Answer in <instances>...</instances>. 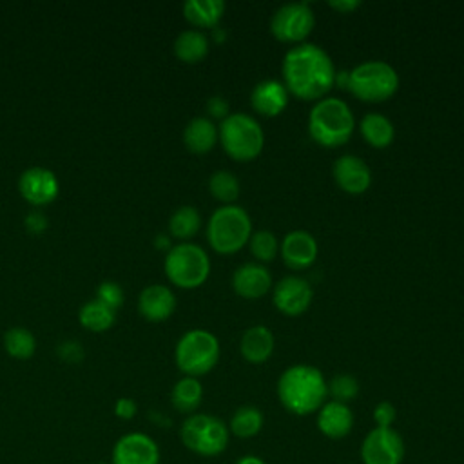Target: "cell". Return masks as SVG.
I'll use <instances>...</instances> for the list:
<instances>
[{"mask_svg":"<svg viewBox=\"0 0 464 464\" xmlns=\"http://www.w3.org/2000/svg\"><path fill=\"white\" fill-rule=\"evenodd\" d=\"M283 83L301 100H321L335 83V65L330 54L312 42L292 45L281 63Z\"/></svg>","mask_w":464,"mask_h":464,"instance_id":"1","label":"cell"},{"mask_svg":"<svg viewBox=\"0 0 464 464\" xmlns=\"http://www.w3.org/2000/svg\"><path fill=\"white\" fill-rule=\"evenodd\" d=\"M276 390L285 410L294 415H310L326 402L328 382L319 368L294 364L279 375Z\"/></svg>","mask_w":464,"mask_h":464,"instance_id":"2","label":"cell"},{"mask_svg":"<svg viewBox=\"0 0 464 464\" xmlns=\"http://www.w3.org/2000/svg\"><path fill=\"white\" fill-rule=\"evenodd\" d=\"M355 129V118L346 102L335 96L317 100L308 112V132L321 147L344 145Z\"/></svg>","mask_w":464,"mask_h":464,"instance_id":"3","label":"cell"},{"mask_svg":"<svg viewBox=\"0 0 464 464\" xmlns=\"http://www.w3.org/2000/svg\"><path fill=\"white\" fill-rule=\"evenodd\" d=\"M252 221L239 205H221L207 223V241L218 254H234L248 245Z\"/></svg>","mask_w":464,"mask_h":464,"instance_id":"4","label":"cell"},{"mask_svg":"<svg viewBox=\"0 0 464 464\" xmlns=\"http://www.w3.org/2000/svg\"><path fill=\"white\" fill-rule=\"evenodd\" d=\"M218 140L232 160L250 161L261 154L265 132L254 116L246 112H230L218 127Z\"/></svg>","mask_w":464,"mask_h":464,"instance_id":"5","label":"cell"},{"mask_svg":"<svg viewBox=\"0 0 464 464\" xmlns=\"http://www.w3.org/2000/svg\"><path fill=\"white\" fill-rule=\"evenodd\" d=\"M346 89L361 102L379 103L399 89V72L382 60H368L348 71Z\"/></svg>","mask_w":464,"mask_h":464,"instance_id":"6","label":"cell"},{"mask_svg":"<svg viewBox=\"0 0 464 464\" xmlns=\"http://www.w3.org/2000/svg\"><path fill=\"white\" fill-rule=\"evenodd\" d=\"M163 270L174 286L192 290L208 279L210 257L196 243H178L167 252Z\"/></svg>","mask_w":464,"mask_h":464,"instance_id":"7","label":"cell"},{"mask_svg":"<svg viewBox=\"0 0 464 464\" xmlns=\"http://www.w3.org/2000/svg\"><path fill=\"white\" fill-rule=\"evenodd\" d=\"M176 366L187 377H199L208 373L219 361L218 337L203 328L185 332L174 348Z\"/></svg>","mask_w":464,"mask_h":464,"instance_id":"8","label":"cell"},{"mask_svg":"<svg viewBox=\"0 0 464 464\" xmlns=\"http://www.w3.org/2000/svg\"><path fill=\"white\" fill-rule=\"evenodd\" d=\"M228 426L208 413L188 415L179 430L181 442L201 457H216L228 446Z\"/></svg>","mask_w":464,"mask_h":464,"instance_id":"9","label":"cell"},{"mask_svg":"<svg viewBox=\"0 0 464 464\" xmlns=\"http://www.w3.org/2000/svg\"><path fill=\"white\" fill-rule=\"evenodd\" d=\"M315 25V14L308 2L279 5L270 18L272 34L285 44H303Z\"/></svg>","mask_w":464,"mask_h":464,"instance_id":"10","label":"cell"},{"mask_svg":"<svg viewBox=\"0 0 464 464\" xmlns=\"http://www.w3.org/2000/svg\"><path fill=\"white\" fill-rule=\"evenodd\" d=\"M404 440L393 428H373L361 442L362 464H401Z\"/></svg>","mask_w":464,"mask_h":464,"instance_id":"11","label":"cell"},{"mask_svg":"<svg viewBox=\"0 0 464 464\" xmlns=\"http://www.w3.org/2000/svg\"><path fill=\"white\" fill-rule=\"evenodd\" d=\"M314 299V290L310 283L297 276H286L279 279L272 292V301L276 308L285 315H301L308 310Z\"/></svg>","mask_w":464,"mask_h":464,"instance_id":"12","label":"cell"},{"mask_svg":"<svg viewBox=\"0 0 464 464\" xmlns=\"http://www.w3.org/2000/svg\"><path fill=\"white\" fill-rule=\"evenodd\" d=\"M18 190L27 203L34 207H44L56 199L60 192V183L53 170L45 167H31L20 174Z\"/></svg>","mask_w":464,"mask_h":464,"instance_id":"13","label":"cell"},{"mask_svg":"<svg viewBox=\"0 0 464 464\" xmlns=\"http://www.w3.org/2000/svg\"><path fill=\"white\" fill-rule=\"evenodd\" d=\"M112 464H160V448L145 433H127L114 444Z\"/></svg>","mask_w":464,"mask_h":464,"instance_id":"14","label":"cell"},{"mask_svg":"<svg viewBox=\"0 0 464 464\" xmlns=\"http://www.w3.org/2000/svg\"><path fill=\"white\" fill-rule=\"evenodd\" d=\"M337 187L348 194H362L372 183V170L368 163L355 154H343L334 161L332 167Z\"/></svg>","mask_w":464,"mask_h":464,"instance_id":"15","label":"cell"},{"mask_svg":"<svg viewBox=\"0 0 464 464\" xmlns=\"http://www.w3.org/2000/svg\"><path fill=\"white\" fill-rule=\"evenodd\" d=\"M317 241L306 230H290L279 243V254L286 266L294 270L308 268L317 257Z\"/></svg>","mask_w":464,"mask_h":464,"instance_id":"16","label":"cell"},{"mask_svg":"<svg viewBox=\"0 0 464 464\" xmlns=\"http://www.w3.org/2000/svg\"><path fill=\"white\" fill-rule=\"evenodd\" d=\"M176 310V295L165 285H149L140 292L138 312L150 323L167 321Z\"/></svg>","mask_w":464,"mask_h":464,"instance_id":"17","label":"cell"},{"mask_svg":"<svg viewBox=\"0 0 464 464\" xmlns=\"http://www.w3.org/2000/svg\"><path fill=\"white\" fill-rule=\"evenodd\" d=\"M272 286V274L261 263H245L232 274V288L245 299L263 297Z\"/></svg>","mask_w":464,"mask_h":464,"instance_id":"18","label":"cell"},{"mask_svg":"<svg viewBox=\"0 0 464 464\" xmlns=\"http://www.w3.org/2000/svg\"><path fill=\"white\" fill-rule=\"evenodd\" d=\"M288 96L290 92L283 82L268 78L254 85L250 92V105L257 114L272 118L286 109Z\"/></svg>","mask_w":464,"mask_h":464,"instance_id":"19","label":"cell"},{"mask_svg":"<svg viewBox=\"0 0 464 464\" xmlns=\"http://www.w3.org/2000/svg\"><path fill=\"white\" fill-rule=\"evenodd\" d=\"M317 428L328 439H343L353 428V411L348 404L326 401L317 410Z\"/></svg>","mask_w":464,"mask_h":464,"instance_id":"20","label":"cell"},{"mask_svg":"<svg viewBox=\"0 0 464 464\" xmlns=\"http://www.w3.org/2000/svg\"><path fill=\"white\" fill-rule=\"evenodd\" d=\"M276 341L270 328L254 324L246 328L239 339V353L250 364H263L270 359Z\"/></svg>","mask_w":464,"mask_h":464,"instance_id":"21","label":"cell"},{"mask_svg":"<svg viewBox=\"0 0 464 464\" xmlns=\"http://www.w3.org/2000/svg\"><path fill=\"white\" fill-rule=\"evenodd\" d=\"M183 143L194 154H205L218 143V127L208 116L192 118L183 130Z\"/></svg>","mask_w":464,"mask_h":464,"instance_id":"22","label":"cell"},{"mask_svg":"<svg viewBox=\"0 0 464 464\" xmlns=\"http://www.w3.org/2000/svg\"><path fill=\"white\" fill-rule=\"evenodd\" d=\"M359 130L366 143L375 149H386L395 138L393 123L381 112H366L359 121Z\"/></svg>","mask_w":464,"mask_h":464,"instance_id":"23","label":"cell"},{"mask_svg":"<svg viewBox=\"0 0 464 464\" xmlns=\"http://www.w3.org/2000/svg\"><path fill=\"white\" fill-rule=\"evenodd\" d=\"M225 13L223 0H188L183 4V16L196 27L214 29Z\"/></svg>","mask_w":464,"mask_h":464,"instance_id":"24","label":"cell"},{"mask_svg":"<svg viewBox=\"0 0 464 464\" xmlns=\"http://www.w3.org/2000/svg\"><path fill=\"white\" fill-rule=\"evenodd\" d=\"M208 38L198 29L181 31L174 40V54L185 63L201 62L208 53Z\"/></svg>","mask_w":464,"mask_h":464,"instance_id":"25","label":"cell"},{"mask_svg":"<svg viewBox=\"0 0 464 464\" xmlns=\"http://www.w3.org/2000/svg\"><path fill=\"white\" fill-rule=\"evenodd\" d=\"M201 399H203V386L196 377H187V375L181 377L170 392L172 406L181 413L192 415V411L199 408Z\"/></svg>","mask_w":464,"mask_h":464,"instance_id":"26","label":"cell"},{"mask_svg":"<svg viewBox=\"0 0 464 464\" xmlns=\"http://www.w3.org/2000/svg\"><path fill=\"white\" fill-rule=\"evenodd\" d=\"M265 424L263 411L252 404L239 406L228 422V431L239 439H250L261 431Z\"/></svg>","mask_w":464,"mask_h":464,"instance_id":"27","label":"cell"},{"mask_svg":"<svg viewBox=\"0 0 464 464\" xmlns=\"http://www.w3.org/2000/svg\"><path fill=\"white\" fill-rule=\"evenodd\" d=\"M78 319H80V324H82L85 330H91V332H105V330H109V328L114 324L116 312H114L112 308L105 306L103 303H100L98 299H92V301L85 303V304L80 308Z\"/></svg>","mask_w":464,"mask_h":464,"instance_id":"28","label":"cell"},{"mask_svg":"<svg viewBox=\"0 0 464 464\" xmlns=\"http://www.w3.org/2000/svg\"><path fill=\"white\" fill-rule=\"evenodd\" d=\"M199 227H201L199 210L190 205H183L176 208L169 219V232L172 237H178V239H190L192 236L198 234Z\"/></svg>","mask_w":464,"mask_h":464,"instance_id":"29","label":"cell"},{"mask_svg":"<svg viewBox=\"0 0 464 464\" xmlns=\"http://www.w3.org/2000/svg\"><path fill=\"white\" fill-rule=\"evenodd\" d=\"M208 192L225 205H234L239 198L241 185L239 179L230 170H216L208 178Z\"/></svg>","mask_w":464,"mask_h":464,"instance_id":"30","label":"cell"},{"mask_svg":"<svg viewBox=\"0 0 464 464\" xmlns=\"http://www.w3.org/2000/svg\"><path fill=\"white\" fill-rule=\"evenodd\" d=\"M4 346L11 357L29 359L36 350V339L27 328L14 326L4 334Z\"/></svg>","mask_w":464,"mask_h":464,"instance_id":"31","label":"cell"},{"mask_svg":"<svg viewBox=\"0 0 464 464\" xmlns=\"http://www.w3.org/2000/svg\"><path fill=\"white\" fill-rule=\"evenodd\" d=\"M248 250L257 261L270 263L279 252V241L272 230L261 228L252 232L248 239Z\"/></svg>","mask_w":464,"mask_h":464,"instance_id":"32","label":"cell"},{"mask_svg":"<svg viewBox=\"0 0 464 464\" xmlns=\"http://www.w3.org/2000/svg\"><path fill=\"white\" fill-rule=\"evenodd\" d=\"M359 393V382L350 373H337L328 382V395H332V401L348 404L353 401Z\"/></svg>","mask_w":464,"mask_h":464,"instance_id":"33","label":"cell"},{"mask_svg":"<svg viewBox=\"0 0 464 464\" xmlns=\"http://www.w3.org/2000/svg\"><path fill=\"white\" fill-rule=\"evenodd\" d=\"M96 299L116 312L118 308H121V304L125 301V295H123V290H121V286L118 283L103 281L96 288Z\"/></svg>","mask_w":464,"mask_h":464,"instance_id":"34","label":"cell"},{"mask_svg":"<svg viewBox=\"0 0 464 464\" xmlns=\"http://www.w3.org/2000/svg\"><path fill=\"white\" fill-rule=\"evenodd\" d=\"M395 419H397V410H395V406L392 402L381 401L373 408V420H375L377 428H392Z\"/></svg>","mask_w":464,"mask_h":464,"instance_id":"35","label":"cell"},{"mask_svg":"<svg viewBox=\"0 0 464 464\" xmlns=\"http://www.w3.org/2000/svg\"><path fill=\"white\" fill-rule=\"evenodd\" d=\"M205 109L208 118H216V120H225L230 114V105L223 96H210L205 103Z\"/></svg>","mask_w":464,"mask_h":464,"instance_id":"36","label":"cell"},{"mask_svg":"<svg viewBox=\"0 0 464 464\" xmlns=\"http://www.w3.org/2000/svg\"><path fill=\"white\" fill-rule=\"evenodd\" d=\"M58 355L62 359H65L67 362H76L83 357V350H82V344L76 343V341H65L58 346Z\"/></svg>","mask_w":464,"mask_h":464,"instance_id":"37","label":"cell"},{"mask_svg":"<svg viewBox=\"0 0 464 464\" xmlns=\"http://www.w3.org/2000/svg\"><path fill=\"white\" fill-rule=\"evenodd\" d=\"M25 228L33 234H42L47 228V219L40 212H31L25 216Z\"/></svg>","mask_w":464,"mask_h":464,"instance_id":"38","label":"cell"},{"mask_svg":"<svg viewBox=\"0 0 464 464\" xmlns=\"http://www.w3.org/2000/svg\"><path fill=\"white\" fill-rule=\"evenodd\" d=\"M114 411H116V415L121 417V419H130V417H134V413H136V402H134L132 399L123 397V399H120V401L116 402Z\"/></svg>","mask_w":464,"mask_h":464,"instance_id":"39","label":"cell"},{"mask_svg":"<svg viewBox=\"0 0 464 464\" xmlns=\"http://www.w3.org/2000/svg\"><path fill=\"white\" fill-rule=\"evenodd\" d=\"M328 5L344 14V13L355 11L361 5V2L359 0H332V2H328Z\"/></svg>","mask_w":464,"mask_h":464,"instance_id":"40","label":"cell"},{"mask_svg":"<svg viewBox=\"0 0 464 464\" xmlns=\"http://www.w3.org/2000/svg\"><path fill=\"white\" fill-rule=\"evenodd\" d=\"M154 246L158 248V250H170L172 248V245H170V237L169 236H165V234H160V236H156L154 237Z\"/></svg>","mask_w":464,"mask_h":464,"instance_id":"41","label":"cell"},{"mask_svg":"<svg viewBox=\"0 0 464 464\" xmlns=\"http://www.w3.org/2000/svg\"><path fill=\"white\" fill-rule=\"evenodd\" d=\"M236 464H266L261 457H256V455H245L241 457L239 460H236Z\"/></svg>","mask_w":464,"mask_h":464,"instance_id":"42","label":"cell"},{"mask_svg":"<svg viewBox=\"0 0 464 464\" xmlns=\"http://www.w3.org/2000/svg\"><path fill=\"white\" fill-rule=\"evenodd\" d=\"M212 31H214V40H216L218 44H219V42H223V38L227 36V34L221 31V27H214Z\"/></svg>","mask_w":464,"mask_h":464,"instance_id":"43","label":"cell"}]
</instances>
